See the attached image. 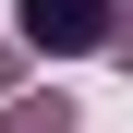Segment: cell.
<instances>
[{"label":"cell","mask_w":133,"mask_h":133,"mask_svg":"<svg viewBox=\"0 0 133 133\" xmlns=\"http://www.w3.org/2000/svg\"><path fill=\"white\" fill-rule=\"evenodd\" d=\"M24 12V49H109V0H12Z\"/></svg>","instance_id":"1"},{"label":"cell","mask_w":133,"mask_h":133,"mask_svg":"<svg viewBox=\"0 0 133 133\" xmlns=\"http://www.w3.org/2000/svg\"><path fill=\"white\" fill-rule=\"evenodd\" d=\"M0 133H73V97H12V121Z\"/></svg>","instance_id":"2"}]
</instances>
